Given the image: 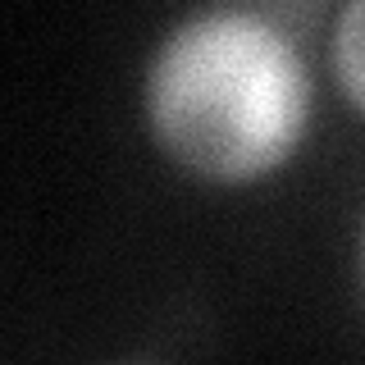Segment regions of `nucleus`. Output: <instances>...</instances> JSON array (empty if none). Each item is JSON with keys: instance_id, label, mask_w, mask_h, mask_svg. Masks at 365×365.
Segmentation results:
<instances>
[{"instance_id": "f257e3e1", "label": "nucleus", "mask_w": 365, "mask_h": 365, "mask_svg": "<svg viewBox=\"0 0 365 365\" xmlns=\"http://www.w3.org/2000/svg\"><path fill=\"white\" fill-rule=\"evenodd\" d=\"M146 119L192 174L260 178L302 142L311 73L274 9H197L151 55Z\"/></svg>"}, {"instance_id": "f03ea898", "label": "nucleus", "mask_w": 365, "mask_h": 365, "mask_svg": "<svg viewBox=\"0 0 365 365\" xmlns=\"http://www.w3.org/2000/svg\"><path fill=\"white\" fill-rule=\"evenodd\" d=\"M334 68L342 91L365 110V0H351L334 23Z\"/></svg>"}]
</instances>
